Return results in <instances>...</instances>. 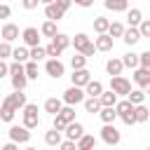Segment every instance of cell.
I'll return each instance as SVG.
<instances>
[{
    "mask_svg": "<svg viewBox=\"0 0 150 150\" xmlns=\"http://www.w3.org/2000/svg\"><path fill=\"white\" fill-rule=\"evenodd\" d=\"M127 21H129V26H138V23L143 21V12H141L138 7L127 9Z\"/></svg>",
    "mask_w": 150,
    "mask_h": 150,
    "instance_id": "25",
    "label": "cell"
},
{
    "mask_svg": "<svg viewBox=\"0 0 150 150\" xmlns=\"http://www.w3.org/2000/svg\"><path fill=\"white\" fill-rule=\"evenodd\" d=\"M14 115H16V110H14V108H9V105H5V103L0 105V120H2V122H12V120H14Z\"/></svg>",
    "mask_w": 150,
    "mask_h": 150,
    "instance_id": "39",
    "label": "cell"
},
{
    "mask_svg": "<svg viewBox=\"0 0 150 150\" xmlns=\"http://www.w3.org/2000/svg\"><path fill=\"white\" fill-rule=\"evenodd\" d=\"M82 103H84V110H87V112H91V115L96 112V115H98V110H101V101H98L96 96H89V98H84Z\"/></svg>",
    "mask_w": 150,
    "mask_h": 150,
    "instance_id": "28",
    "label": "cell"
},
{
    "mask_svg": "<svg viewBox=\"0 0 150 150\" xmlns=\"http://www.w3.org/2000/svg\"><path fill=\"white\" fill-rule=\"evenodd\" d=\"M52 42H54V45H56V47H59V49H61V52H63V49H68V47H70V38H68V35H66V33H56V35H54V38H52Z\"/></svg>",
    "mask_w": 150,
    "mask_h": 150,
    "instance_id": "29",
    "label": "cell"
},
{
    "mask_svg": "<svg viewBox=\"0 0 150 150\" xmlns=\"http://www.w3.org/2000/svg\"><path fill=\"white\" fill-rule=\"evenodd\" d=\"M56 115H59V117H61V120L68 124V122H73V120H75V105H63V108H61Z\"/></svg>",
    "mask_w": 150,
    "mask_h": 150,
    "instance_id": "31",
    "label": "cell"
},
{
    "mask_svg": "<svg viewBox=\"0 0 150 150\" xmlns=\"http://www.w3.org/2000/svg\"><path fill=\"white\" fill-rule=\"evenodd\" d=\"M0 105H2V101H0Z\"/></svg>",
    "mask_w": 150,
    "mask_h": 150,
    "instance_id": "57",
    "label": "cell"
},
{
    "mask_svg": "<svg viewBox=\"0 0 150 150\" xmlns=\"http://www.w3.org/2000/svg\"><path fill=\"white\" fill-rule=\"evenodd\" d=\"M9 75H12V87L19 89V91H23L26 84H28V77H26V70H23V63H19V61L9 63Z\"/></svg>",
    "mask_w": 150,
    "mask_h": 150,
    "instance_id": "2",
    "label": "cell"
},
{
    "mask_svg": "<svg viewBox=\"0 0 150 150\" xmlns=\"http://www.w3.org/2000/svg\"><path fill=\"white\" fill-rule=\"evenodd\" d=\"M23 70H26V77L28 80H38V61H26L23 63Z\"/></svg>",
    "mask_w": 150,
    "mask_h": 150,
    "instance_id": "34",
    "label": "cell"
},
{
    "mask_svg": "<svg viewBox=\"0 0 150 150\" xmlns=\"http://www.w3.org/2000/svg\"><path fill=\"white\" fill-rule=\"evenodd\" d=\"M134 115H136V122H148V117H150V108L148 105H134Z\"/></svg>",
    "mask_w": 150,
    "mask_h": 150,
    "instance_id": "30",
    "label": "cell"
},
{
    "mask_svg": "<svg viewBox=\"0 0 150 150\" xmlns=\"http://www.w3.org/2000/svg\"><path fill=\"white\" fill-rule=\"evenodd\" d=\"M59 150H77V145H75V141H68L66 138V141L59 143Z\"/></svg>",
    "mask_w": 150,
    "mask_h": 150,
    "instance_id": "45",
    "label": "cell"
},
{
    "mask_svg": "<svg viewBox=\"0 0 150 150\" xmlns=\"http://www.w3.org/2000/svg\"><path fill=\"white\" fill-rule=\"evenodd\" d=\"M63 9L56 5V2H52V5H45V16L49 19V21H59V19H63Z\"/></svg>",
    "mask_w": 150,
    "mask_h": 150,
    "instance_id": "17",
    "label": "cell"
},
{
    "mask_svg": "<svg viewBox=\"0 0 150 150\" xmlns=\"http://www.w3.org/2000/svg\"><path fill=\"white\" fill-rule=\"evenodd\" d=\"M40 5V0H21V7L23 9H35Z\"/></svg>",
    "mask_w": 150,
    "mask_h": 150,
    "instance_id": "46",
    "label": "cell"
},
{
    "mask_svg": "<svg viewBox=\"0 0 150 150\" xmlns=\"http://www.w3.org/2000/svg\"><path fill=\"white\" fill-rule=\"evenodd\" d=\"M98 101H101V108H105V105H115L117 103V94L110 89V91H101V96H98Z\"/></svg>",
    "mask_w": 150,
    "mask_h": 150,
    "instance_id": "26",
    "label": "cell"
},
{
    "mask_svg": "<svg viewBox=\"0 0 150 150\" xmlns=\"http://www.w3.org/2000/svg\"><path fill=\"white\" fill-rule=\"evenodd\" d=\"M21 117H23V127L26 129H35L40 124V115H38V105L35 103H26L21 108Z\"/></svg>",
    "mask_w": 150,
    "mask_h": 150,
    "instance_id": "3",
    "label": "cell"
},
{
    "mask_svg": "<svg viewBox=\"0 0 150 150\" xmlns=\"http://www.w3.org/2000/svg\"><path fill=\"white\" fill-rule=\"evenodd\" d=\"M101 141L108 143V145H117V143L122 141V134L115 129V124H103V129H101Z\"/></svg>",
    "mask_w": 150,
    "mask_h": 150,
    "instance_id": "7",
    "label": "cell"
},
{
    "mask_svg": "<svg viewBox=\"0 0 150 150\" xmlns=\"http://www.w3.org/2000/svg\"><path fill=\"white\" fill-rule=\"evenodd\" d=\"M103 5H105V9H110V12H127V9H129V0H105Z\"/></svg>",
    "mask_w": 150,
    "mask_h": 150,
    "instance_id": "22",
    "label": "cell"
},
{
    "mask_svg": "<svg viewBox=\"0 0 150 150\" xmlns=\"http://www.w3.org/2000/svg\"><path fill=\"white\" fill-rule=\"evenodd\" d=\"M61 108H63V101H61V98H56V96H52V98H47V101H45V110H47L49 115H56Z\"/></svg>",
    "mask_w": 150,
    "mask_h": 150,
    "instance_id": "24",
    "label": "cell"
},
{
    "mask_svg": "<svg viewBox=\"0 0 150 150\" xmlns=\"http://www.w3.org/2000/svg\"><path fill=\"white\" fill-rule=\"evenodd\" d=\"M75 145H77V150H94V148H96V138H94L91 134H82V136L75 141Z\"/></svg>",
    "mask_w": 150,
    "mask_h": 150,
    "instance_id": "19",
    "label": "cell"
},
{
    "mask_svg": "<svg viewBox=\"0 0 150 150\" xmlns=\"http://www.w3.org/2000/svg\"><path fill=\"white\" fill-rule=\"evenodd\" d=\"M105 70H108V75L112 77V75H122V70H124V63H122V59H108L105 61Z\"/></svg>",
    "mask_w": 150,
    "mask_h": 150,
    "instance_id": "18",
    "label": "cell"
},
{
    "mask_svg": "<svg viewBox=\"0 0 150 150\" xmlns=\"http://www.w3.org/2000/svg\"><path fill=\"white\" fill-rule=\"evenodd\" d=\"M138 33H141V38H150V19H143L138 23Z\"/></svg>",
    "mask_w": 150,
    "mask_h": 150,
    "instance_id": "43",
    "label": "cell"
},
{
    "mask_svg": "<svg viewBox=\"0 0 150 150\" xmlns=\"http://www.w3.org/2000/svg\"><path fill=\"white\" fill-rule=\"evenodd\" d=\"M9 14H12V7L9 5H0V19H9Z\"/></svg>",
    "mask_w": 150,
    "mask_h": 150,
    "instance_id": "48",
    "label": "cell"
},
{
    "mask_svg": "<svg viewBox=\"0 0 150 150\" xmlns=\"http://www.w3.org/2000/svg\"><path fill=\"white\" fill-rule=\"evenodd\" d=\"M73 2H75L77 7H91V2H94V0H73Z\"/></svg>",
    "mask_w": 150,
    "mask_h": 150,
    "instance_id": "52",
    "label": "cell"
},
{
    "mask_svg": "<svg viewBox=\"0 0 150 150\" xmlns=\"http://www.w3.org/2000/svg\"><path fill=\"white\" fill-rule=\"evenodd\" d=\"M70 45L75 47V52H77V54H84L87 59L96 52V47H94V42H91V38H89L87 33H77L75 38H70Z\"/></svg>",
    "mask_w": 150,
    "mask_h": 150,
    "instance_id": "1",
    "label": "cell"
},
{
    "mask_svg": "<svg viewBox=\"0 0 150 150\" xmlns=\"http://www.w3.org/2000/svg\"><path fill=\"white\" fill-rule=\"evenodd\" d=\"M2 103H5V105H9V108H14V110L19 112V110H21V108H23V105H26L28 101H26V94H23V91L14 89V94H9V96H7V98H5Z\"/></svg>",
    "mask_w": 150,
    "mask_h": 150,
    "instance_id": "9",
    "label": "cell"
},
{
    "mask_svg": "<svg viewBox=\"0 0 150 150\" xmlns=\"http://www.w3.org/2000/svg\"><path fill=\"white\" fill-rule=\"evenodd\" d=\"M98 117H101L103 124H115V120H117V110H115V105H105V108H101V110H98Z\"/></svg>",
    "mask_w": 150,
    "mask_h": 150,
    "instance_id": "16",
    "label": "cell"
},
{
    "mask_svg": "<svg viewBox=\"0 0 150 150\" xmlns=\"http://www.w3.org/2000/svg\"><path fill=\"white\" fill-rule=\"evenodd\" d=\"M0 35H2L5 42H14V40H19V26H16V23H5L2 30H0Z\"/></svg>",
    "mask_w": 150,
    "mask_h": 150,
    "instance_id": "14",
    "label": "cell"
},
{
    "mask_svg": "<svg viewBox=\"0 0 150 150\" xmlns=\"http://www.w3.org/2000/svg\"><path fill=\"white\" fill-rule=\"evenodd\" d=\"M108 26H110V21L105 19V16H96L94 19V30L101 35V33H108Z\"/></svg>",
    "mask_w": 150,
    "mask_h": 150,
    "instance_id": "36",
    "label": "cell"
},
{
    "mask_svg": "<svg viewBox=\"0 0 150 150\" xmlns=\"http://www.w3.org/2000/svg\"><path fill=\"white\" fill-rule=\"evenodd\" d=\"M40 2H42V5H52L54 0H40Z\"/></svg>",
    "mask_w": 150,
    "mask_h": 150,
    "instance_id": "54",
    "label": "cell"
},
{
    "mask_svg": "<svg viewBox=\"0 0 150 150\" xmlns=\"http://www.w3.org/2000/svg\"><path fill=\"white\" fill-rule=\"evenodd\" d=\"M23 150H38V148H30V145H28V148H23Z\"/></svg>",
    "mask_w": 150,
    "mask_h": 150,
    "instance_id": "55",
    "label": "cell"
},
{
    "mask_svg": "<svg viewBox=\"0 0 150 150\" xmlns=\"http://www.w3.org/2000/svg\"><path fill=\"white\" fill-rule=\"evenodd\" d=\"M54 2H56V5H59V7L63 9V12H68V7L73 5V0H54Z\"/></svg>",
    "mask_w": 150,
    "mask_h": 150,
    "instance_id": "50",
    "label": "cell"
},
{
    "mask_svg": "<svg viewBox=\"0 0 150 150\" xmlns=\"http://www.w3.org/2000/svg\"><path fill=\"white\" fill-rule=\"evenodd\" d=\"M145 150H150V145H148V148H145Z\"/></svg>",
    "mask_w": 150,
    "mask_h": 150,
    "instance_id": "56",
    "label": "cell"
},
{
    "mask_svg": "<svg viewBox=\"0 0 150 150\" xmlns=\"http://www.w3.org/2000/svg\"><path fill=\"white\" fill-rule=\"evenodd\" d=\"M0 150H19V143H14V141H9V143H5V145H0Z\"/></svg>",
    "mask_w": 150,
    "mask_h": 150,
    "instance_id": "51",
    "label": "cell"
},
{
    "mask_svg": "<svg viewBox=\"0 0 150 150\" xmlns=\"http://www.w3.org/2000/svg\"><path fill=\"white\" fill-rule=\"evenodd\" d=\"M28 56H30V61H42L45 56H47V52H45V47H28Z\"/></svg>",
    "mask_w": 150,
    "mask_h": 150,
    "instance_id": "37",
    "label": "cell"
},
{
    "mask_svg": "<svg viewBox=\"0 0 150 150\" xmlns=\"http://www.w3.org/2000/svg\"><path fill=\"white\" fill-rule=\"evenodd\" d=\"M70 66H73V70H77V68H87V56H84V54H75V56L70 59Z\"/></svg>",
    "mask_w": 150,
    "mask_h": 150,
    "instance_id": "40",
    "label": "cell"
},
{
    "mask_svg": "<svg viewBox=\"0 0 150 150\" xmlns=\"http://www.w3.org/2000/svg\"><path fill=\"white\" fill-rule=\"evenodd\" d=\"M61 134H63V131H59V129H54V127H52V129L45 134V143H47V145H52V148H56V145L63 141V136H61Z\"/></svg>",
    "mask_w": 150,
    "mask_h": 150,
    "instance_id": "21",
    "label": "cell"
},
{
    "mask_svg": "<svg viewBox=\"0 0 150 150\" xmlns=\"http://www.w3.org/2000/svg\"><path fill=\"white\" fill-rule=\"evenodd\" d=\"M56 33H59V30H56V21H49V19H47V21L40 26V35H45V38H54Z\"/></svg>",
    "mask_w": 150,
    "mask_h": 150,
    "instance_id": "27",
    "label": "cell"
},
{
    "mask_svg": "<svg viewBox=\"0 0 150 150\" xmlns=\"http://www.w3.org/2000/svg\"><path fill=\"white\" fill-rule=\"evenodd\" d=\"M63 134H66V138H68V141H77V138L84 134V127H82L77 120H73V122H68V124H66Z\"/></svg>",
    "mask_w": 150,
    "mask_h": 150,
    "instance_id": "12",
    "label": "cell"
},
{
    "mask_svg": "<svg viewBox=\"0 0 150 150\" xmlns=\"http://www.w3.org/2000/svg\"><path fill=\"white\" fill-rule=\"evenodd\" d=\"M21 40H23L26 47H38L40 45V30L33 28V26H28V28L21 30Z\"/></svg>",
    "mask_w": 150,
    "mask_h": 150,
    "instance_id": "10",
    "label": "cell"
},
{
    "mask_svg": "<svg viewBox=\"0 0 150 150\" xmlns=\"http://www.w3.org/2000/svg\"><path fill=\"white\" fill-rule=\"evenodd\" d=\"M45 52H47V56H49V59H59V56L63 54V52H61V49H59L54 42H49V45L45 47Z\"/></svg>",
    "mask_w": 150,
    "mask_h": 150,
    "instance_id": "41",
    "label": "cell"
},
{
    "mask_svg": "<svg viewBox=\"0 0 150 150\" xmlns=\"http://www.w3.org/2000/svg\"><path fill=\"white\" fill-rule=\"evenodd\" d=\"M127 98H129L134 105H141V103L145 101V91H143V89H131V91L127 94Z\"/></svg>",
    "mask_w": 150,
    "mask_h": 150,
    "instance_id": "35",
    "label": "cell"
},
{
    "mask_svg": "<svg viewBox=\"0 0 150 150\" xmlns=\"http://www.w3.org/2000/svg\"><path fill=\"white\" fill-rule=\"evenodd\" d=\"M9 141H14V143H28L30 141V129H26L23 124L19 127V124H12L9 127Z\"/></svg>",
    "mask_w": 150,
    "mask_h": 150,
    "instance_id": "6",
    "label": "cell"
},
{
    "mask_svg": "<svg viewBox=\"0 0 150 150\" xmlns=\"http://www.w3.org/2000/svg\"><path fill=\"white\" fill-rule=\"evenodd\" d=\"M12 59L14 61H19V63H26L30 56H28V47H16V49H12Z\"/></svg>",
    "mask_w": 150,
    "mask_h": 150,
    "instance_id": "32",
    "label": "cell"
},
{
    "mask_svg": "<svg viewBox=\"0 0 150 150\" xmlns=\"http://www.w3.org/2000/svg\"><path fill=\"white\" fill-rule=\"evenodd\" d=\"M61 101H63L66 105H77V103H82V101H84V89L70 84V87L63 91V98H61Z\"/></svg>",
    "mask_w": 150,
    "mask_h": 150,
    "instance_id": "4",
    "label": "cell"
},
{
    "mask_svg": "<svg viewBox=\"0 0 150 150\" xmlns=\"http://www.w3.org/2000/svg\"><path fill=\"white\" fill-rule=\"evenodd\" d=\"M122 63H124V68H138V54H134V52H127L124 56H122Z\"/></svg>",
    "mask_w": 150,
    "mask_h": 150,
    "instance_id": "33",
    "label": "cell"
},
{
    "mask_svg": "<svg viewBox=\"0 0 150 150\" xmlns=\"http://www.w3.org/2000/svg\"><path fill=\"white\" fill-rule=\"evenodd\" d=\"M110 89H112L117 96H127V94L131 91V82H129L127 77H122V75H112V77H110Z\"/></svg>",
    "mask_w": 150,
    "mask_h": 150,
    "instance_id": "5",
    "label": "cell"
},
{
    "mask_svg": "<svg viewBox=\"0 0 150 150\" xmlns=\"http://www.w3.org/2000/svg\"><path fill=\"white\" fill-rule=\"evenodd\" d=\"M143 91H145V94H150V82H148V84L143 87Z\"/></svg>",
    "mask_w": 150,
    "mask_h": 150,
    "instance_id": "53",
    "label": "cell"
},
{
    "mask_svg": "<svg viewBox=\"0 0 150 150\" xmlns=\"http://www.w3.org/2000/svg\"><path fill=\"white\" fill-rule=\"evenodd\" d=\"M52 127H54V129H59V131H63V129H66V122H63L59 115H54V124H52Z\"/></svg>",
    "mask_w": 150,
    "mask_h": 150,
    "instance_id": "47",
    "label": "cell"
},
{
    "mask_svg": "<svg viewBox=\"0 0 150 150\" xmlns=\"http://www.w3.org/2000/svg\"><path fill=\"white\" fill-rule=\"evenodd\" d=\"M122 33H124V26H122L120 21H110V26H108V35H110V38H122Z\"/></svg>",
    "mask_w": 150,
    "mask_h": 150,
    "instance_id": "38",
    "label": "cell"
},
{
    "mask_svg": "<svg viewBox=\"0 0 150 150\" xmlns=\"http://www.w3.org/2000/svg\"><path fill=\"white\" fill-rule=\"evenodd\" d=\"M134 82L143 89V87L150 82V70H145V68H141V66H138V68H134Z\"/></svg>",
    "mask_w": 150,
    "mask_h": 150,
    "instance_id": "20",
    "label": "cell"
},
{
    "mask_svg": "<svg viewBox=\"0 0 150 150\" xmlns=\"http://www.w3.org/2000/svg\"><path fill=\"white\" fill-rule=\"evenodd\" d=\"M138 66L145 68V70H150V49L143 52V54H138Z\"/></svg>",
    "mask_w": 150,
    "mask_h": 150,
    "instance_id": "44",
    "label": "cell"
},
{
    "mask_svg": "<svg viewBox=\"0 0 150 150\" xmlns=\"http://www.w3.org/2000/svg\"><path fill=\"white\" fill-rule=\"evenodd\" d=\"M122 40H124V45H129V47H134L138 40H141V33H138V26H129V28H124V33H122Z\"/></svg>",
    "mask_w": 150,
    "mask_h": 150,
    "instance_id": "15",
    "label": "cell"
},
{
    "mask_svg": "<svg viewBox=\"0 0 150 150\" xmlns=\"http://www.w3.org/2000/svg\"><path fill=\"white\" fill-rule=\"evenodd\" d=\"M5 75H9V63H5V61L0 59V80H2Z\"/></svg>",
    "mask_w": 150,
    "mask_h": 150,
    "instance_id": "49",
    "label": "cell"
},
{
    "mask_svg": "<svg viewBox=\"0 0 150 150\" xmlns=\"http://www.w3.org/2000/svg\"><path fill=\"white\" fill-rule=\"evenodd\" d=\"M91 80V73L87 70V68H77V70H73V75H70V82L75 84V87H87V82Z\"/></svg>",
    "mask_w": 150,
    "mask_h": 150,
    "instance_id": "11",
    "label": "cell"
},
{
    "mask_svg": "<svg viewBox=\"0 0 150 150\" xmlns=\"http://www.w3.org/2000/svg\"><path fill=\"white\" fill-rule=\"evenodd\" d=\"M9 56H12V45L2 40V42H0V59L5 61V59H9Z\"/></svg>",
    "mask_w": 150,
    "mask_h": 150,
    "instance_id": "42",
    "label": "cell"
},
{
    "mask_svg": "<svg viewBox=\"0 0 150 150\" xmlns=\"http://www.w3.org/2000/svg\"><path fill=\"white\" fill-rule=\"evenodd\" d=\"M101 91H103V84H101L98 80H89L87 87H84V94H87V96H96V98H98Z\"/></svg>",
    "mask_w": 150,
    "mask_h": 150,
    "instance_id": "23",
    "label": "cell"
},
{
    "mask_svg": "<svg viewBox=\"0 0 150 150\" xmlns=\"http://www.w3.org/2000/svg\"><path fill=\"white\" fill-rule=\"evenodd\" d=\"M45 70H47V75H49V77L59 80V77H63V73H66V66H63L59 59H47V63H45Z\"/></svg>",
    "mask_w": 150,
    "mask_h": 150,
    "instance_id": "8",
    "label": "cell"
},
{
    "mask_svg": "<svg viewBox=\"0 0 150 150\" xmlns=\"http://www.w3.org/2000/svg\"><path fill=\"white\" fill-rule=\"evenodd\" d=\"M112 45H115V40H112L108 33H101V35H96V40H94L96 52H110V49H112Z\"/></svg>",
    "mask_w": 150,
    "mask_h": 150,
    "instance_id": "13",
    "label": "cell"
}]
</instances>
